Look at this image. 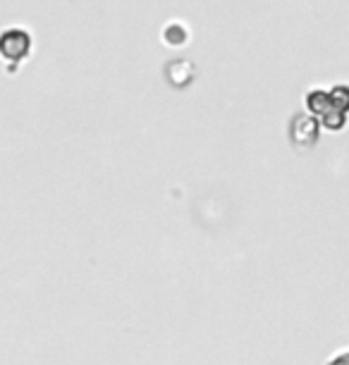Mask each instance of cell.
<instances>
[{
    "instance_id": "1",
    "label": "cell",
    "mask_w": 349,
    "mask_h": 365,
    "mask_svg": "<svg viewBox=\"0 0 349 365\" xmlns=\"http://www.w3.org/2000/svg\"><path fill=\"white\" fill-rule=\"evenodd\" d=\"M328 365H349V349H342L338 351L330 361H328Z\"/></svg>"
}]
</instances>
